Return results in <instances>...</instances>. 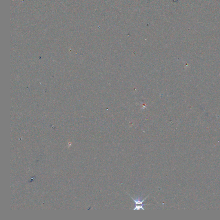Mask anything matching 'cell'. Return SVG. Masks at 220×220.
Wrapping results in <instances>:
<instances>
[{"instance_id": "6da1fadb", "label": "cell", "mask_w": 220, "mask_h": 220, "mask_svg": "<svg viewBox=\"0 0 220 220\" xmlns=\"http://www.w3.org/2000/svg\"><path fill=\"white\" fill-rule=\"evenodd\" d=\"M149 195L150 194H149L147 196V197H146L144 199H142V200H141V199L139 198H138L135 199H134L133 197H132V196L130 195L131 198L132 199V200L134 201V203H135L134 208H133V210H134V211L140 210H145V208H144V206L147 205V204H144L143 203H144V201L146 200V199H147V198Z\"/></svg>"}]
</instances>
